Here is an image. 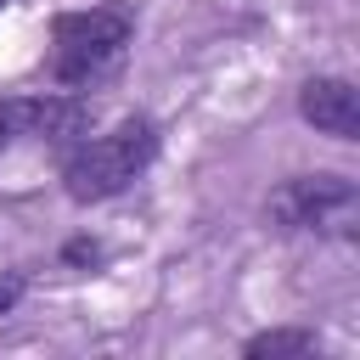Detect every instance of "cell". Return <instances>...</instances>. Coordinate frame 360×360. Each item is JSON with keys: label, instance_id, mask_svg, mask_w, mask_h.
I'll list each match as a JSON object with an SVG mask.
<instances>
[{"label": "cell", "instance_id": "1", "mask_svg": "<svg viewBox=\"0 0 360 360\" xmlns=\"http://www.w3.org/2000/svg\"><path fill=\"white\" fill-rule=\"evenodd\" d=\"M135 39V17L124 6H90V11H62L51 22V73L73 90L107 79L118 56Z\"/></svg>", "mask_w": 360, "mask_h": 360}, {"label": "cell", "instance_id": "2", "mask_svg": "<svg viewBox=\"0 0 360 360\" xmlns=\"http://www.w3.org/2000/svg\"><path fill=\"white\" fill-rule=\"evenodd\" d=\"M152 152H158V129H152V118L135 112V118H124L118 129L84 141V146L62 163V186H68L73 202H107V197H118V191L152 163Z\"/></svg>", "mask_w": 360, "mask_h": 360}, {"label": "cell", "instance_id": "3", "mask_svg": "<svg viewBox=\"0 0 360 360\" xmlns=\"http://www.w3.org/2000/svg\"><path fill=\"white\" fill-rule=\"evenodd\" d=\"M264 219L276 231L349 236L360 225V186L349 174H292L264 197Z\"/></svg>", "mask_w": 360, "mask_h": 360}, {"label": "cell", "instance_id": "4", "mask_svg": "<svg viewBox=\"0 0 360 360\" xmlns=\"http://www.w3.org/2000/svg\"><path fill=\"white\" fill-rule=\"evenodd\" d=\"M90 124V101L68 96V90H45V96H6L0 101V129L6 141H73Z\"/></svg>", "mask_w": 360, "mask_h": 360}, {"label": "cell", "instance_id": "5", "mask_svg": "<svg viewBox=\"0 0 360 360\" xmlns=\"http://www.w3.org/2000/svg\"><path fill=\"white\" fill-rule=\"evenodd\" d=\"M298 112L321 129V135H332V141H360V96H354V84L349 79H309L304 90H298Z\"/></svg>", "mask_w": 360, "mask_h": 360}, {"label": "cell", "instance_id": "6", "mask_svg": "<svg viewBox=\"0 0 360 360\" xmlns=\"http://www.w3.org/2000/svg\"><path fill=\"white\" fill-rule=\"evenodd\" d=\"M315 349H321V338L309 326H276V332H259L242 343L248 360H287V354H315Z\"/></svg>", "mask_w": 360, "mask_h": 360}, {"label": "cell", "instance_id": "7", "mask_svg": "<svg viewBox=\"0 0 360 360\" xmlns=\"http://www.w3.org/2000/svg\"><path fill=\"white\" fill-rule=\"evenodd\" d=\"M17 298H22V276H0V315L17 309Z\"/></svg>", "mask_w": 360, "mask_h": 360}, {"label": "cell", "instance_id": "8", "mask_svg": "<svg viewBox=\"0 0 360 360\" xmlns=\"http://www.w3.org/2000/svg\"><path fill=\"white\" fill-rule=\"evenodd\" d=\"M68 259H73V264H84V259L96 264V259H101V248H96V242H73V248H68Z\"/></svg>", "mask_w": 360, "mask_h": 360}, {"label": "cell", "instance_id": "9", "mask_svg": "<svg viewBox=\"0 0 360 360\" xmlns=\"http://www.w3.org/2000/svg\"><path fill=\"white\" fill-rule=\"evenodd\" d=\"M0 146H11V141H6V129H0Z\"/></svg>", "mask_w": 360, "mask_h": 360}, {"label": "cell", "instance_id": "10", "mask_svg": "<svg viewBox=\"0 0 360 360\" xmlns=\"http://www.w3.org/2000/svg\"><path fill=\"white\" fill-rule=\"evenodd\" d=\"M0 6H6V0H0Z\"/></svg>", "mask_w": 360, "mask_h": 360}]
</instances>
